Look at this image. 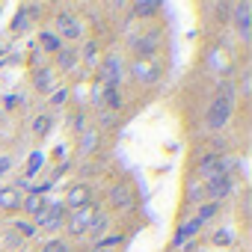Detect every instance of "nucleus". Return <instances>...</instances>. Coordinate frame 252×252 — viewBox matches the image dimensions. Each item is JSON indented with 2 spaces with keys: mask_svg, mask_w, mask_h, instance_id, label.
Wrapping results in <instances>:
<instances>
[{
  "mask_svg": "<svg viewBox=\"0 0 252 252\" xmlns=\"http://www.w3.org/2000/svg\"><path fill=\"white\" fill-rule=\"evenodd\" d=\"M234 98H237V83L234 80H222L220 92L214 95V101H211V107L205 113V125L211 131H220V128L228 125V119L234 113Z\"/></svg>",
  "mask_w": 252,
  "mask_h": 252,
  "instance_id": "nucleus-1",
  "label": "nucleus"
},
{
  "mask_svg": "<svg viewBox=\"0 0 252 252\" xmlns=\"http://www.w3.org/2000/svg\"><path fill=\"white\" fill-rule=\"evenodd\" d=\"M54 27H57L54 33L60 36V42H80L83 39V21L68 9H60L54 15Z\"/></svg>",
  "mask_w": 252,
  "mask_h": 252,
  "instance_id": "nucleus-2",
  "label": "nucleus"
},
{
  "mask_svg": "<svg viewBox=\"0 0 252 252\" xmlns=\"http://www.w3.org/2000/svg\"><path fill=\"white\" fill-rule=\"evenodd\" d=\"M95 214H98V205H83V208H77V211H68V214H65V222H63V228H65L71 237L89 234V225H92Z\"/></svg>",
  "mask_w": 252,
  "mask_h": 252,
  "instance_id": "nucleus-3",
  "label": "nucleus"
},
{
  "mask_svg": "<svg viewBox=\"0 0 252 252\" xmlns=\"http://www.w3.org/2000/svg\"><path fill=\"white\" fill-rule=\"evenodd\" d=\"M65 205L63 202H48V208H45V214L39 217V220H33V225H36V234L39 231H48V234H54V231H60L63 228V222H65Z\"/></svg>",
  "mask_w": 252,
  "mask_h": 252,
  "instance_id": "nucleus-4",
  "label": "nucleus"
},
{
  "mask_svg": "<svg viewBox=\"0 0 252 252\" xmlns=\"http://www.w3.org/2000/svg\"><path fill=\"white\" fill-rule=\"evenodd\" d=\"M202 190H205L208 202H222V199H228L234 193V175L222 172V175H217L211 181H202Z\"/></svg>",
  "mask_w": 252,
  "mask_h": 252,
  "instance_id": "nucleus-5",
  "label": "nucleus"
},
{
  "mask_svg": "<svg viewBox=\"0 0 252 252\" xmlns=\"http://www.w3.org/2000/svg\"><path fill=\"white\" fill-rule=\"evenodd\" d=\"M63 205H65V211H77V208H83V205H92V190H89V184H86V181L71 184L68 193H65V199H63Z\"/></svg>",
  "mask_w": 252,
  "mask_h": 252,
  "instance_id": "nucleus-6",
  "label": "nucleus"
},
{
  "mask_svg": "<svg viewBox=\"0 0 252 252\" xmlns=\"http://www.w3.org/2000/svg\"><path fill=\"white\" fill-rule=\"evenodd\" d=\"M131 51L140 57V60H149V57H155L158 54V45H160V36L158 33H146V36H134L131 42Z\"/></svg>",
  "mask_w": 252,
  "mask_h": 252,
  "instance_id": "nucleus-7",
  "label": "nucleus"
},
{
  "mask_svg": "<svg viewBox=\"0 0 252 252\" xmlns=\"http://www.w3.org/2000/svg\"><path fill=\"white\" fill-rule=\"evenodd\" d=\"M98 65H101V83L104 86H122V60L104 57Z\"/></svg>",
  "mask_w": 252,
  "mask_h": 252,
  "instance_id": "nucleus-8",
  "label": "nucleus"
},
{
  "mask_svg": "<svg viewBox=\"0 0 252 252\" xmlns=\"http://www.w3.org/2000/svg\"><path fill=\"white\" fill-rule=\"evenodd\" d=\"M234 12V24H237V33H240V42H249V36H252V6L249 3H240V6H234L231 9Z\"/></svg>",
  "mask_w": 252,
  "mask_h": 252,
  "instance_id": "nucleus-9",
  "label": "nucleus"
},
{
  "mask_svg": "<svg viewBox=\"0 0 252 252\" xmlns=\"http://www.w3.org/2000/svg\"><path fill=\"white\" fill-rule=\"evenodd\" d=\"M110 205L113 208H119V211H128L131 205H134V190L128 187V184H113L110 187Z\"/></svg>",
  "mask_w": 252,
  "mask_h": 252,
  "instance_id": "nucleus-10",
  "label": "nucleus"
},
{
  "mask_svg": "<svg viewBox=\"0 0 252 252\" xmlns=\"http://www.w3.org/2000/svg\"><path fill=\"white\" fill-rule=\"evenodd\" d=\"M24 202V190L9 184V187H0V211H21Z\"/></svg>",
  "mask_w": 252,
  "mask_h": 252,
  "instance_id": "nucleus-11",
  "label": "nucleus"
},
{
  "mask_svg": "<svg viewBox=\"0 0 252 252\" xmlns=\"http://www.w3.org/2000/svg\"><path fill=\"white\" fill-rule=\"evenodd\" d=\"M202 231V222L193 217V220H187V222H181L178 228H175V234H172V249H178V246H184V243H190V237H196Z\"/></svg>",
  "mask_w": 252,
  "mask_h": 252,
  "instance_id": "nucleus-12",
  "label": "nucleus"
},
{
  "mask_svg": "<svg viewBox=\"0 0 252 252\" xmlns=\"http://www.w3.org/2000/svg\"><path fill=\"white\" fill-rule=\"evenodd\" d=\"M45 208H48V199H45V196H39V193H27V196H24V202H21V211L30 217V222H33V220H39V217L45 214Z\"/></svg>",
  "mask_w": 252,
  "mask_h": 252,
  "instance_id": "nucleus-13",
  "label": "nucleus"
},
{
  "mask_svg": "<svg viewBox=\"0 0 252 252\" xmlns=\"http://www.w3.org/2000/svg\"><path fill=\"white\" fill-rule=\"evenodd\" d=\"M54 57H57V71H63V74H68V71L77 68V51L71 45H63Z\"/></svg>",
  "mask_w": 252,
  "mask_h": 252,
  "instance_id": "nucleus-14",
  "label": "nucleus"
},
{
  "mask_svg": "<svg viewBox=\"0 0 252 252\" xmlns=\"http://www.w3.org/2000/svg\"><path fill=\"white\" fill-rule=\"evenodd\" d=\"M199 175H202L205 181H211V178L222 175V166H220V155H205V158L199 160Z\"/></svg>",
  "mask_w": 252,
  "mask_h": 252,
  "instance_id": "nucleus-15",
  "label": "nucleus"
},
{
  "mask_svg": "<svg viewBox=\"0 0 252 252\" xmlns=\"http://www.w3.org/2000/svg\"><path fill=\"white\" fill-rule=\"evenodd\" d=\"M33 83H36V89H39V92H51V89L57 86V71H54V68H48V65H39V71H36Z\"/></svg>",
  "mask_w": 252,
  "mask_h": 252,
  "instance_id": "nucleus-16",
  "label": "nucleus"
},
{
  "mask_svg": "<svg viewBox=\"0 0 252 252\" xmlns=\"http://www.w3.org/2000/svg\"><path fill=\"white\" fill-rule=\"evenodd\" d=\"M128 12H131L134 18H155V15L160 12V6L152 3V0H137V3L128 6Z\"/></svg>",
  "mask_w": 252,
  "mask_h": 252,
  "instance_id": "nucleus-17",
  "label": "nucleus"
},
{
  "mask_svg": "<svg viewBox=\"0 0 252 252\" xmlns=\"http://www.w3.org/2000/svg\"><path fill=\"white\" fill-rule=\"evenodd\" d=\"M119 113L122 110V92L119 86H104V113Z\"/></svg>",
  "mask_w": 252,
  "mask_h": 252,
  "instance_id": "nucleus-18",
  "label": "nucleus"
},
{
  "mask_svg": "<svg viewBox=\"0 0 252 252\" xmlns=\"http://www.w3.org/2000/svg\"><path fill=\"white\" fill-rule=\"evenodd\" d=\"M77 146H80V152H83V155H92V152H95V146H98V131H95V128H89V131L77 134Z\"/></svg>",
  "mask_w": 252,
  "mask_h": 252,
  "instance_id": "nucleus-19",
  "label": "nucleus"
},
{
  "mask_svg": "<svg viewBox=\"0 0 252 252\" xmlns=\"http://www.w3.org/2000/svg\"><path fill=\"white\" fill-rule=\"evenodd\" d=\"M39 45H42L48 54H57V51L63 48V42H60V36H57L54 30H42V33H39Z\"/></svg>",
  "mask_w": 252,
  "mask_h": 252,
  "instance_id": "nucleus-20",
  "label": "nucleus"
},
{
  "mask_svg": "<svg viewBox=\"0 0 252 252\" xmlns=\"http://www.w3.org/2000/svg\"><path fill=\"white\" fill-rule=\"evenodd\" d=\"M220 214V202H202L199 208H196V220L205 225V222H211L214 217Z\"/></svg>",
  "mask_w": 252,
  "mask_h": 252,
  "instance_id": "nucleus-21",
  "label": "nucleus"
},
{
  "mask_svg": "<svg viewBox=\"0 0 252 252\" xmlns=\"http://www.w3.org/2000/svg\"><path fill=\"white\" fill-rule=\"evenodd\" d=\"M83 63H86L89 68H95V65L101 63V51H98L95 39H86V45H83Z\"/></svg>",
  "mask_w": 252,
  "mask_h": 252,
  "instance_id": "nucleus-22",
  "label": "nucleus"
},
{
  "mask_svg": "<svg viewBox=\"0 0 252 252\" xmlns=\"http://www.w3.org/2000/svg\"><path fill=\"white\" fill-rule=\"evenodd\" d=\"M122 243H125V234H122V231H113V234H104L101 240H95L92 246H98V249H110V252H113V249L122 246Z\"/></svg>",
  "mask_w": 252,
  "mask_h": 252,
  "instance_id": "nucleus-23",
  "label": "nucleus"
},
{
  "mask_svg": "<svg viewBox=\"0 0 252 252\" xmlns=\"http://www.w3.org/2000/svg\"><path fill=\"white\" fill-rule=\"evenodd\" d=\"M107 228H110V214L98 211L95 220H92V225H89V234H101V231H107Z\"/></svg>",
  "mask_w": 252,
  "mask_h": 252,
  "instance_id": "nucleus-24",
  "label": "nucleus"
},
{
  "mask_svg": "<svg viewBox=\"0 0 252 252\" xmlns=\"http://www.w3.org/2000/svg\"><path fill=\"white\" fill-rule=\"evenodd\" d=\"M48 131H51V116H36L33 119V134L42 140V137H48Z\"/></svg>",
  "mask_w": 252,
  "mask_h": 252,
  "instance_id": "nucleus-25",
  "label": "nucleus"
},
{
  "mask_svg": "<svg viewBox=\"0 0 252 252\" xmlns=\"http://www.w3.org/2000/svg\"><path fill=\"white\" fill-rule=\"evenodd\" d=\"M42 252H71V246L63 237H51V240L42 243Z\"/></svg>",
  "mask_w": 252,
  "mask_h": 252,
  "instance_id": "nucleus-26",
  "label": "nucleus"
},
{
  "mask_svg": "<svg viewBox=\"0 0 252 252\" xmlns=\"http://www.w3.org/2000/svg\"><path fill=\"white\" fill-rule=\"evenodd\" d=\"M42 163H45V155H42V152H33V155H30V160H27V178H30V175H36V172L42 169Z\"/></svg>",
  "mask_w": 252,
  "mask_h": 252,
  "instance_id": "nucleus-27",
  "label": "nucleus"
},
{
  "mask_svg": "<svg viewBox=\"0 0 252 252\" xmlns=\"http://www.w3.org/2000/svg\"><path fill=\"white\" fill-rule=\"evenodd\" d=\"M21 237H36V225L30 222V220H15V225H12Z\"/></svg>",
  "mask_w": 252,
  "mask_h": 252,
  "instance_id": "nucleus-28",
  "label": "nucleus"
},
{
  "mask_svg": "<svg viewBox=\"0 0 252 252\" xmlns=\"http://www.w3.org/2000/svg\"><path fill=\"white\" fill-rule=\"evenodd\" d=\"M27 24H30V15H27V9H18V15L12 18V33H21V30H27Z\"/></svg>",
  "mask_w": 252,
  "mask_h": 252,
  "instance_id": "nucleus-29",
  "label": "nucleus"
},
{
  "mask_svg": "<svg viewBox=\"0 0 252 252\" xmlns=\"http://www.w3.org/2000/svg\"><path fill=\"white\" fill-rule=\"evenodd\" d=\"M65 101H68V86L51 92V104H54V107H60V104H65Z\"/></svg>",
  "mask_w": 252,
  "mask_h": 252,
  "instance_id": "nucleus-30",
  "label": "nucleus"
},
{
  "mask_svg": "<svg viewBox=\"0 0 252 252\" xmlns=\"http://www.w3.org/2000/svg\"><path fill=\"white\" fill-rule=\"evenodd\" d=\"M214 243H217V246H225V243H234V234H231L228 228H222V231H217V234H214Z\"/></svg>",
  "mask_w": 252,
  "mask_h": 252,
  "instance_id": "nucleus-31",
  "label": "nucleus"
},
{
  "mask_svg": "<svg viewBox=\"0 0 252 252\" xmlns=\"http://www.w3.org/2000/svg\"><path fill=\"white\" fill-rule=\"evenodd\" d=\"M9 166H12V160H9V158H0V175H3Z\"/></svg>",
  "mask_w": 252,
  "mask_h": 252,
  "instance_id": "nucleus-32",
  "label": "nucleus"
},
{
  "mask_svg": "<svg viewBox=\"0 0 252 252\" xmlns=\"http://www.w3.org/2000/svg\"><path fill=\"white\" fill-rule=\"evenodd\" d=\"M89 252H110V249H98V246H92V249H89Z\"/></svg>",
  "mask_w": 252,
  "mask_h": 252,
  "instance_id": "nucleus-33",
  "label": "nucleus"
}]
</instances>
